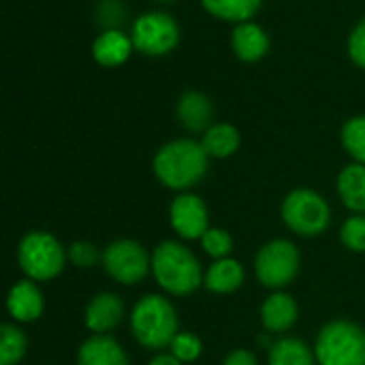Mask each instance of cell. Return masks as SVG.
<instances>
[{
    "mask_svg": "<svg viewBox=\"0 0 365 365\" xmlns=\"http://www.w3.org/2000/svg\"><path fill=\"white\" fill-rule=\"evenodd\" d=\"M154 175L171 190H188L199 184L210 167V156L201 141L175 139L165 143L154 156Z\"/></svg>",
    "mask_w": 365,
    "mask_h": 365,
    "instance_id": "obj_1",
    "label": "cell"
},
{
    "mask_svg": "<svg viewBox=\"0 0 365 365\" xmlns=\"http://www.w3.org/2000/svg\"><path fill=\"white\" fill-rule=\"evenodd\" d=\"M152 272L158 287L173 297H188L203 284L199 259L180 242L167 240L152 255Z\"/></svg>",
    "mask_w": 365,
    "mask_h": 365,
    "instance_id": "obj_2",
    "label": "cell"
},
{
    "mask_svg": "<svg viewBox=\"0 0 365 365\" xmlns=\"http://www.w3.org/2000/svg\"><path fill=\"white\" fill-rule=\"evenodd\" d=\"M130 331L135 340L150 351L171 346L178 336V312L163 295H145L130 314Z\"/></svg>",
    "mask_w": 365,
    "mask_h": 365,
    "instance_id": "obj_3",
    "label": "cell"
},
{
    "mask_svg": "<svg viewBox=\"0 0 365 365\" xmlns=\"http://www.w3.org/2000/svg\"><path fill=\"white\" fill-rule=\"evenodd\" d=\"M68 252L64 246L45 231H30L17 246V263L28 280L47 282L62 274Z\"/></svg>",
    "mask_w": 365,
    "mask_h": 365,
    "instance_id": "obj_4",
    "label": "cell"
},
{
    "mask_svg": "<svg viewBox=\"0 0 365 365\" xmlns=\"http://www.w3.org/2000/svg\"><path fill=\"white\" fill-rule=\"evenodd\" d=\"M319 365H365V331L351 321L327 323L314 346Z\"/></svg>",
    "mask_w": 365,
    "mask_h": 365,
    "instance_id": "obj_5",
    "label": "cell"
},
{
    "mask_svg": "<svg viewBox=\"0 0 365 365\" xmlns=\"http://www.w3.org/2000/svg\"><path fill=\"white\" fill-rule=\"evenodd\" d=\"M282 220L293 233L302 237H317L327 231L331 210L317 190L295 188L282 201Z\"/></svg>",
    "mask_w": 365,
    "mask_h": 365,
    "instance_id": "obj_6",
    "label": "cell"
},
{
    "mask_svg": "<svg viewBox=\"0 0 365 365\" xmlns=\"http://www.w3.org/2000/svg\"><path fill=\"white\" fill-rule=\"evenodd\" d=\"M130 38L139 53L150 58H160L178 47L180 26L165 11H148L135 19Z\"/></svg>",
    "mask_w": 365,
    "mask_h": 365,
    "instance_id": "obj_7",
    "label": "cell"
},
{
    "mask_svg": "<svg viewBox=\"0 0 365 365\" xmlns=\"http://www.w3.org/2000/svg\"><path fill=\"white\" fill-rule=\"evenodd\" d=\"M299 250L289 240L267 242L255 257V272L263 287L284 289L289 287L299 272Z\"/></svg>",
    "mask_w": 365,
    "mask_h": 365,
    "instance_id": "obj_8",
    "label": "cell"
},
{
    "mask_svg": "<svg viewBox=\"0 0 365 365\" xmlns=\"http://www.w3.org/2000/svg\"><path fill=\"white\" fill-rule=\"evenodd\" d=\"M103 267L118 284L133 287L150 274L152 257L135 240H115L103 252Z\"/></svg>",
    "mask_w": 365,
    "mask_h": 365,
    "instance_id": "obj_9",
    "label": "cell"
},
{
    "mask_svg": "<svg viewBox=\"0 0 365 365\" xmlns=\"http://www.w3.org/2000/svg\"><path fill=\"white\" fill-rule=\"evenodd\" d=\"M169 220L175 233L184 240H201L205 231L210 229V216H207V205L201 197L182 192L171 201L169 207Z\"/></svg>",
    "mask_w": 365,
    "mask_h": 365,
    "instance_id": "obj_10",
    "label": "cell"
},
{
    "mask_svg": "<svg viewBox=\"0 0 365 365\" xmlns=\"http://www.w3.org/2000/svg\"><path fill=\"white\" fill-rule=\"evenodd\" d=\"M124 304L115 293H96L83 312V323L92 334H107L122 323Z\"/></svg>",
    "mask_w": 365,
    "mask_h": 365,
    "instance_id": "obj_11",
    "label": "cell"
},
{
    "mask_svg": "<svg viewBox=\"0 0 365 365\" xmlns=\"http://www.w3.org/2000/svg\"><path fill=\"white\" fill-rule=\"evenodd\" d=\"M133 49L135 45L128 34H124L120 28H109L94 38L92 58L98 66L115 68V66H122L130 58Z\"/></svg>",
    "mask_w": 365,
    "mask_h": 365,
    "instance_id": "obj_12",
    "label": "cell"
},
{
    "mask_svg": "<svg viewBox=\"0 0 365 365\" xmlns=\"http://www.w3.org/2000/svg\"><path fill=\"white\" fill-rule=\"evenodd\" d=\"M178 120L190 133H205L214 124V105L207 94L186 90L178 101Z\"/></svg>",
    "mask_w": 365,
    "mask_h": 365,
    "instance_id": "obj_13",
    "label": "cell"
},
{
    "mask_svg": "<svg viewBox=\"0 0 365 365\" xmlns=\"http://www.w3.org/2000/svg\"><path fill=\"white\" fill-rule=\"evenodd\" d=\"M6 310L17 323H32L41 319L45 302L34 280H19L11 287L6 297Z\"/></svg>",
    "mask_w": 365,
    "mask_h": 365,
    "instance_id": "obj_14",
    "label": "cell"
},
{
    "mask_svg": "<svg viewBox=\"0 0 365 365\" xmlns=\"http://www.w3.org/2000/svg\"><path fill=\"white\" fill-rule=\"evenodd\" d=\"M269 36L267 32L255 24V21H244L233 28L231 34V49L242 62H259L267 56L269 51Z\"/></svg>",
    "mask_w": 365,
    "mask_h": 365,
    "instance_id": "obj_15",
    "label": "cell"
},
{
    "mask_svg": "<svg viewBox=\"0 0 365 365\" xmlns=\"http://www.w3.org/2000/svg\"><path fill=\"white\" fill-rule=\"evenodd\" d=\"M77 365H128V355L107 334H92L77 351Z\"/></svg>",
    "mask_w": 365,
    "mask_h": 365,
    "instance_id": "obj_16",
    "label": "cell"
},
{
    "mask_svg": "<svg viewBox=\"0 0 365 365\" xmlns=\"http://www.w3.org/2000/svg\"><path fill=\"white\" fill-rule=\"evenodd\" d=\"M297 302L287 293H272L261 306V323L267 334H284L297 323Z\"/></svg>",
    "mask_w": 365,
    "mask_h": 365,
    "instance_id": "obj_17",
    "label": "cell"
},
{
    "mask_svg": "<svg viewBox=\"0 0 365 365\" xmlns=\"http://www.w3.org/2000/svg\"><path fill=\"white\" fill-rule=\"evenodd\" d=\"M203 284L207 291L218 293V295H229L235 293L244 284V267L235 259H218L210 265L205 272Z\"/></svg>",
    "mask_w": 365,
    "mask_h": 365,
    "instance_id": "obj_18",
    "label": "cell"
},
{
    "mask_svg": "<svg viewBox=\"0 0 365 365\" xmlns=\"http://www.w3.org/2000/svg\"><path fill=\"white\" fill-rule=\"evenodd\" d=\"M336 188H338L342 203L351 212L365 214V165L353 163L344 167L338 175Z\"/></svg>",
    "mask_w": 365,
    "mask_h": 365,
    "instance_id": "obj_19",
    "label": "cell"
},
{
    "mask_svg": "<svg viewBox=\"0 0 365 365\" xmlns=\"http://www.w3.org/2000/svg\"><path fill=\"white\" fill-rule=\"evenodd\" d=\"M201 145H203V150L207 152L210 158H229V156H233L240 150L242 135H240V130L233 124L218 122V124H212L203 133Z\"/></svg>",
    "mask_w": 365,
    "mask_h": 365,
    "instance_id": "obj_20",
    "label": "cell"
},
{
    "mask_svg": "<svg viewBox=\"0 0 365 365\" xmlns=\"http://www.w3.org/2000/svg\"><path fill=\"white\" fill-rule=\"evenodd\" d=\"M201 4L216 19L244 24L259 13L263 0H201Z\"/></svg>",
    "mask_w": 365,
    "mask_h": 365,
    "instance_id": "obj_21",
    "label": "cell"
},
{
    "mask_svg": "<svg viewBox=\"0 0 365 365\" xmlns=\"http://www.w3.org/2000/svg\"><path fill=\"white\" fill-rule=\"evenodd\" d=\"M269 365H317V355L297 338H282L269 349Z\"/></svg>",
    "mask_w": 365,
    "mask_h": 365,
    "instance_id": "obj_22",
    "label": "cell"
},
{
    "mask_svg": "<svg viewBox=\"0 0 365 365\" xmlns=\"http://www.w3.org/2000/svg\"><path fill=\"white\" fill-rule=\"evenodd\" d=\"M28 349L26 336L15 325L0 327V365H17Z\"/></svg>",
    "mask_w": 365,
    "mask_h": 365,
    "instance_id": "obj_23",
    "label": "cell"
},
{
    "mask_svg": "<svg viewBox=\"0 0 365 365\" xmlns=\"http://www.w3.org/2000/svg\"><path fill=\"white\" fill-rule=\"evenodd\" d=\"M340 139L351 158L355 163L365 165V115L349 118L340 130Z\"/></svg>",
    "mask_w": 365,
    "mask_h": 365,
    "instance_id": "obj_24",
    "label": "cell"
},
{
    "mask_svg": "<svg viewBox=\"0 0 365 365\" xmlns=\"http://www.w3.org/2000/svg\"><path fill=\"white\" fill-rule=\"evenodd\" d=\"M171 355L175 359H180L182 364H192L201 357V351H203V344L201 340L190 334V331H178V336L173 338L171 342Z\"/></svg>",
    "mask_w": 365,
    "mask_h": 365,
    "instance_id": "obj_25",
    "label": "cell"
},
{
    "mask_svg": "<svg viewBox=\"0 0 365 365\" xmlns=\"http://www.w3.org/2000/svg\"><path fill=\"white\" fill-rule=\"evenodd\" d=\"M201 246L214 261L227 259L233 250V237L225 229H207L201 237Z\"/></svg>",
    "mask_w": 365,
    "mask_h": 365,
    "instance_id": "obj_26",
    "label": "cell"
},
{
    "mask_svg": "<svg viewBox=\"0 0 365 365\" xmlns=\"http://www.w3.org/2000/svg\"><path fill=\"white\" fill-rule=\"evenodd\" d=\"M340 240L342 244L353 250V252H365V216L355 214L351 216L342 229H340Z\"/></svg>",
    "mask_w": 365,
    "mask_h": 365,
    "instance_id": "obj_27",
    "label": "cell"
},
{
    "mask_svg": "<svg viewBox=\"0 0 365 365\" xmlns=\"http://www.w3.org/2000/svg\"><path fill=\"white\" fill-rule=\"evenodd\" d=\"M68 261L75 267H94L98 261H103V255L96 248V244L79 240V242H73L71 244V248H68Z\"/></svg>",
    "mask_w": 365,
    "mask_h": 365,
    "instance_id": "obj_28",
    "label": "cell"
},
{
    "mask_svg": "<svg viewBox=\"0 0 365 365\" xmlns=\"http://www.w3.org/2000/svg\"><path fill=\"white\" fill-rule=\"evenodd\" d=\"M346 47H349V56L353 64L365 71V17L361 21H357L355 28L351 30Z\"/></svg>",
    "mask_w": 365,
    "mask_h": 365,
    "instance_id": "obj_29",
    "label": "cell"
},
{
    "mask_svg": "<svg viewBox=\"0 0 365 365\" xmlns=\"http://www.w3.org/2000/svg\"><path fill=\"white\" fill-rule=\"evenodd\" d=\"M222 365H259V364H257V357H255L250 351H246V349H235V351H231V353L227 355V359H225V364Z\"/></svg>",
    "mask_w": 365,
    "mask_h": 365,
    "instance_id": "obj_30",
    "label": "cell"
},
{
    "mask_svg": "<svg viewBox=\"0 0 365 365\" xmlns=\"http://www.w3.org/2000/svg\"><path fill=\"white\" fill-rule=\"evenodd\" d=\"M148 365H184L180 359H175L171 353L169 355H156Z\"/></svg>",
    "mask_w": 365,
    "mask_h": 365,
    "instance_id": "obj_31",
    "label": "cell"
},
{
    "mask_svg": "<svg viewBox=\"0 0 365 365\" xmlns=\"http://www.w3.org/2000/svg\"><path fill=\"white\" fill-rule=\"evenodd\" d=\"M158 2H173V0H158Z\"/></svg>",
    "mask_w": 365,
    "mask_h": 365,
    "instance_id": "obj_32",
    "label": "cell"
}]
</instances>
